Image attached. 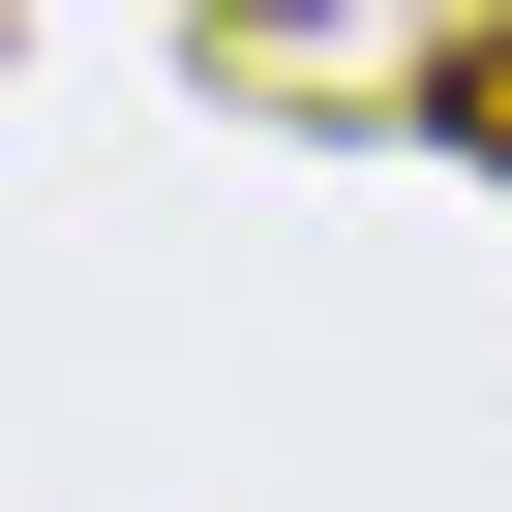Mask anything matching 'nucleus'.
<instances>
[{
  "mask_svg": "<svg viewBox=\"0 0 512 512\" xmlns=\"http://www.w3.org/2000/svg\"><path fill=\"white\" fill-rule=\"evenodd\" d=\"M452 121H482V151H512V61H482V91H452Z\"/></svg>",
  "mask_w": 512,
  "mask_h": 512,
  "instance_id": "f257e3e1",
  "label": "nucleus"
},
{
  "mask_svg": "<svg viewBox=\"0 0 512 512\" xmlns=\"http://www.w3.org/2000/svg\"><path fill=\"white\" fill-rule=\"evenodd\" d=\"M241 31H302V0H241Z\"/></svg>",
  "mask_w": 512,
  "mask_h": 512,
  "instance_id": "f03ea898",
  "label": "nucleus"
}]
</instances>
